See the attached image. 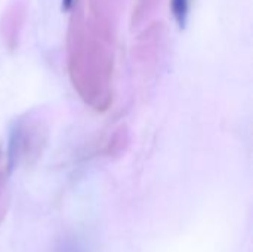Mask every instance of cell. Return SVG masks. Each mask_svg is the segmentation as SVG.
I'll use <instances>...</instances> for the list:
<instances>
[{"label":"cell","mask_w":253,"mask_h":252,"mask_svg":"<svg viewBox=\"0 0 253 252\" xmlns=\"http://www.w3.org/2000/svg\"><path fill=\"white\" fill-rule=\"evenodd\" d=\"M43 131L37 125H19L16 131L12 135L10 143V153L7 154L9 159H18V160H28L31 157H36L40 146H43L44 138H42Z\"/></svg>","instance_id":"6da1fadb"},{"label":"cell","mask_w":253,"mask_h":252,"mask_svg":"<svg viewBox=\"0 0 253 252\" xmlns=\"http://www.w3.org/2000/svg\"><path fill=\"white\" fill-rule=\"evenodd\" d=\"M9 156L0 149V226L6 218L9 208L7 178H9Z\"/></svg>","instance_id":"7a4b0ae2"},{"label":"cell","mask_w":253,"mask_h":252,"mask_svg":"<svg viewBox=\"0 0 253 252\" xmlns=\"http://www.w3.org/2000/svg\"><path fill=\"white\" fill-rule=\"evenodd\" d=\"M172 12L173 16L176 19V22L184 27L187 22V16H188V9H190V0H172Z\"/></svg>","instance_id":"3957f363"},{"label":"cell","mask_w":253,"mask_h":252,"mask_svg":"<svg viewBox=\"0 0 253 252\" xmlns=\"http://www.w3.org/2000/svg\"><path fill=\"white\" fill-rule=\"evenodd\" d=\"M62 3H64V7L65 9H70L73 6V0H62Z\"/></svg>","instance_id":"277c9868"}]
</instances>
